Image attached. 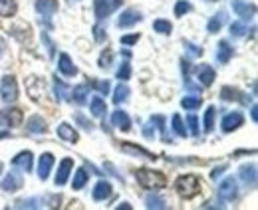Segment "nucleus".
I'll list each match as a JSON object with an SVG mask.
<instances>
[{
	"label": "nucleus",
	"instance_id": "f257e3e1",
	"mask_svg": "<svg viewBox=\"0 0 258 210\" xmlns=\"http://www.w3.org/2000/svg\"><path fill=\"white\" fill-rule=\"evenodd\" d=\"M135 180L141 188L145 190H163L167 186V177L163 175L161 171H155V169H149V167H141L135 171Z\"/></svg>",
	"mask_w": 258,
	"mask_h": 210
},
{
	"label": "nucleus",
	"instance_id": "f03ea898",
	"mask_svg": "<svg viewBox=\"0 0 258 210\" xmlns=\"http://www.w3.org/2000/svg\"><path fill=\"white\" fill-rule=\"evenodd\" d=\"M175 190H177V194L181 198L191 200V198H195L203 190V180L199 179L197 175H193V173L181 175V177H177V180H175Z\"/></svg>",
	"mask_w": 258,
	"mask_h": 210
},
{
	"label": "nucleus",
	"instance_id": "7ed1b4c3",
	"mask_svg": "<svg viewBox=\"0 0 258 210\" xmlns=\"http://www.w3.org/2000/svg\"><path fill=\"white\" fill-rule=\"evenodd\" d=\"M34 8H36V14L40 16V24L44 30H54V24H52V18L54 14L58 12L60 8V2L58 0H36L34 2Z\"/></svg>",
	"mask_w": 258,
	"mask_h": 210
},
{
	"label": "nucleus",
	"instance_id": "20e7f679",
	"mask_svg": "<svg viewBox=\"0 0 258 210\" xmlns=\"http://www.w3.org/2000/svg\"><path fill=\"white\" fill-rule=\"evenodd\" d=\"M18 97H20V90H18L16 78H14L12 74L2 76V80H0V99H2L6 105H10V103H16Z\"/></svg>",
	"mask_w": 258,
	"mask_h": 210
},
{
	"label": "nucleus",
	"instance_id": "39448f33",
	"mask_svg": "<svg viewBox=\"0 0 258 210\" xmlns=\"http://www.w3.org/2000/svg\"><path fill=\"white\" fill-rule=\"evenodd\" d=\"M24 121V113L20 107L16 105H6L4 109H0V127L2 129H18Z\"/></svg>",
	"mask_w": 258,
	"mask_h": 210
},
{
	"label": "nucleus",
	"instance_id": "423d86ee",
	"mask_svg": "<svg viewBox=\"0 0 258 210\" xmlns=\"http://www.w3.org/2000/svg\"><path fill=\"white\" fill-rule=\"evenodd\" d=\"M123 6V0H94V16L97 22H105Z\"/></svg>",
	"mask_w": 258,
	"mask_h": 210
},
{
	"label": "nucleus",
	"instance_id": "0eeeda50",
	"mask_svg": "<svg viewBox=\"0 0 258 210\" xmlns=\"http://www.w3.org/2000/svg\"><path fill=\"white\" fill-rule=\"evenodd\" d=\"M238 194H240V188H238V180L234 179V177L223 179V182L217 188V196L223 202H234L238 198Z\"/></svg>",
	"mask_w": 258,
	"mask_h": 210
},
{
	"label": "nucleus",
	"instance_id": "6e6552de",
	"mask_svg": "<svg viewBox=\"0 0 258 210\" xmlns=\"http://www.w3.org/2000/svg\"><path fill=\"white\" fill-rule=\"evenodd\" d=\"M230 6H232V12L242 22H250L256 16V4L254 2H248V0H230Z\"/></svg>",
	"mask_w": 258,
	"mask_h": 210
},
{
	"label": "nucleus",
	"instance_id": "1a4fd4ad",
	"mask_svg": "<svg viewBox=\"0 0 258 210\" xmlns=\"http://www.w3.org/2000/svg\"><path fill=\"white\" fill-rule=\"evenodd\" d=\"M221 99L223 101H234V103H240V105H250L252 103V95L244 93L238 88H232V86H223L221 88Z\"/></svg>",
	"mask_w": 258,
	"mask_h": 210
},
{
	"label": "nucleus",
	"instance_id": "9d476101",
	"mask_svg": "<svg viewBox=\"0 0 258 210\" xmlns=\"http://www.w3.org/2000/svg\"><path fill=\"white\" fill-rule=\"evenodd\" d=\"M24 186V175L18 169H12L10 173H6V177L0 180V188L4 192H18Z\"/></svg>",
	"mask_w": 258,
	"mask_h": 210
},
{
	"label": "nucleus",
	"instance_id": "9b49d317",
	"mask_svg": "<svg viewBox=\"0 0 258 210\" xmlns=\"http://www.w3.org/2000/svg\"><path fill=\"white\" fill-rule=\"evenodd\" d=\"M195 78L201 88H211L217 80V72L209 63H199V65H195Z\"/></svg>",
	"mask_w": 258,
	"mask_h": 210
},
{
	"label": "nucleus",
	"instance_id": "f8f14e48",
	"mask_svg": "<svg viewBox=\"0 0 258 210\" xmlns=\"http://www.w3.org/2000/svg\"><path fill=\"white\" fill-rule=\"evenodd\" d=\"M143 14L137 10V8H125L119 16H117V26L121 28V30H125V28H133V26H137L139 22H143Z\"/></svg>",
	"mask_w": 258,
	"mask_h": 210
},
{
	"label": "nucleus",
	"instance_id": "ddd939ff",
	"mask_svg": "<svg viewBox=\"0 0 258 210\" xmlns=\"http://www.w3.org/2000/svg\"><path fill=\"white\" fill-rule=\"evenodd\" d=\"M242 125H244L242 111H228V113L223 115V119H221V131L223 133H232V131L240 129Z\"/></svg>",
	"mask_w": 258,
	"mask_h": 210
},
{
	"label": "nucleus",
	"instance_id": "4468645a",
	"mask_svg": "<svg viewBox=\"0 0 258 210\" xmlns=\"http://www.w3.org/2000/svg\"><path fill=\"white\" fill-rule=\"evenodd\" d=\"M72 171H74V159L72 157H66L58 163V173L54 175V184L58 188H62L66 182L72 177Z\"/></svg>",
	"mask_w": 258,
	"mask_h": 210
},
{
	"label": "nucleus",
	"instance_id": "2eb2a0df",
	"mask_svg": "<svg viewBox=\"0 0 258 210\" xmlns=\"http://www.w3.org/2000/svg\"><path fill=\"white\" fill-rule=\"evenodd\" d=\"M54 165H56V157L52 153H42L38 157V179L42 180V182L50 179Z\"/></svg>",
	"mask_w": 258,
	"mask_h": 210
},
{
	"label": "nucleus",
	"instance_id": "dca6fc26",
	"mask_svg": "<svg viewBox=\"0 0 258 210\" xmlns=\"http://www.w3.org/2000/svg\"><path fill=\"white\" fill-rule=\"evenodd\" d=\"M119 149L123 151L125 155H129V157H141V159H149V161H157V159H159L155 153L147 151L145 147H141V145H137V143H131V141L121 143Z\"/></svg>",
	"mask_w": 258,
	"mask_h": 210
},
{
	"label": "nucleus",
	"instance_id": "f3484780",
	"mask_svg": "<svg viewBox=\"0 0 258 210\" xmlns=\"http://www.w3.org/2000/svg\"><path fill=\"white\" fill-rule=\"evenodd\" d=\"M238 179L242 180V184L246 188H256V180H258V173H256V163H246L238 169Z\"/></svg>",
	"mask_w": 258,
	"mask_h": 210
},
{
	"label": "nucleus",
	"instance_id": "a211bd4d",
	"mask_svg": "<svg viewBox=\"0 0 258 210\" xmlns=\"http://www.w3.org/2000/svg\"><path fill=\"white\" fill-rule=\"evenodd\" d=\"M12 167L22 171V173H32L34 169V153L32 151H20L14 159H12Z\"/></svg>",
	"mask_w": 258,
	"mask_h": 210
},
{
	"label": "nucleus",
	"instance_id": "6ab92c4d",
	"mask_svg": "<svg viewBox=\"0 0 258 210\" xmlns=\"http://www.w3.org/2000/svg\"><path fill=\"white\" fill-rule=\"evenodd\" d=\"M26 131H28L30 135H46V133L50 131V127H48V121L44 119L42 115L34 113V115H30V117L26 119Z\"/></svg>",
	"mask_w": 258,
	"mask_h": 210
},
{
	"label": "nucleus",
	"instance_id": "aec40b11",
	"mask_svg": "<svg viewBox=\"0 0 258 210\" xmlns=\"http://www.w3.org/2000/svg\"><path fill=\"white\" fill-rule=\"evenodd\" d=\"M70 101L76 103V105H86L90 101V84L88 82H82L78 86H74V90L70 91Z\"/></svg>",
	"mask_w": 258,
	"mask_h": 210
},
{
	"label": "nucleus",
	"instance_id": "412c9836",
	"mask_svg": "<svg viewBox=\"0 0 258 210\" xmlns=\"http://www.w3.org/2000/svg\"><path fill=\"white\" fill-rule=\"evenodd\" d=\"M111 194H113V184H111L107 179L97 180L96 186H94V190H92V198H94L96 202H105Z\"/></svg>",
	"mask_w": 258,
	"mask_h": 210
},
{
	"label": "nucleus",
	"instance_id": "4be33fe9",
	"mask_svg": "<svg viewBox=\"0 0 258 210\" xmlns=\"http://www.w3.org/2000/svg\"><path fill=\"white\" fill-rule=\"evenodd\" d=\"M58 72H60V76H64V78H76V76H78V65L70 58V54L62 52V54L58 56Z\"/></svg>",
	"mask_w": 258,
	"mask_h": 210
},
{
	"label": "nucleus",
	"instance_id": "5701e85b",
	"mask_svg": "<svg viewBox=\"0 0 258 210\" xmlns=\"http://www.w3.org/2000/svg\"><path fill=\"white\" fill-rule=\"evenodd\" d=\"M111 125H113L115 129L123 131V133H129L133 123H131V117H129V113L125 109H115V111L111 113Z\"/></svg>",
	"mask_w": 258,
	"mask_h": 210
},
{
	"label": "nucleus",
	"instance_id": "b1692460",
	"mask_svg": "<svg viewBox=\"0 0 258 210\" xmlns=\"http://www.w3.org/2000/svg\"><path fill=\"white\" fill-rule=\"evenodd\" d=\"M44 80L42 78H38V76H30L28 80H26V91H28V97L34 99V101H40V97H42V93H44Z\"/></svg>",
	"mask_w": 258,
	"mask_h": 210
},
{
	"label": "nucleus",
	"instance_id": "393cba45",
	"mask_svg": "<svg viewBox=\"0 0 258 210\" xmlns=\"http://www.w3.org/2000/svg\"><path fill=\"white\" fill-rule=\"evenodd\" d=\"M215 56H217V61L219 63H228V61L232 60V56H234V46L228 42V40H221L219 44H217V50H215Z\"/></svg>",
	"mask_w": 258,
	"mask_h": 210
},
{
	"label": "nucleus",
	"instance_id": "a878e982",
	"mask_svg": "<svg viewBox=\"0 0 258 210\" xmlns=\"http://www.w3.org/2000/svg\"><path fill=\"white\" fill-rule=\"evenodd\" d=\"M56 135L62 139V141H66V143H78L80 141V133L74 129V125H70V123H60L58 125V129H56Z\"/></svg>",
	"mask_w": 258,
	"mask_h": 210
},
{
	"label": "nucleus",
	"instance_id": "bb28decb",
	"mask_svg": "<svg viewBox=\"0 0 258 210\" xmlns=\"http://www.w3.org/2000/svg\"><path fill=\"white\" fill-rule=\"evenodd\" d=\"M90 113L97 119H103L107 115V103H105V99L101 95H94L90 99Z\"/></svg>",
	"mask_w": 258,
	"mask_h": 210
},
{
	"label": "nucleus",
	"instance_id": "cd10ccee",
	"mask_svg": "<svg viewBox=\"0 0 258 210\" xmlns=\"http://www.w3.org/2000/svg\"><path fill=\"white\" fill-rule=\"evenodd\" d=\"M226 20H228V16H226L225 10H219L215 16L209 18V22H207V32H209V34H219L221 28L225 26Z\"/></svg>",
	"mask_w": 258,
	"mask_h": 210
},
{
	"label": "nucleus",
	"instance_id": "c85d7f7f",
	"mask_svg": "<svg viewBox=\"0 0 258 210\" xmlns=\"http://www.w3.org/2000/svg\"><path fill=\"white\" fill-rule=\"evenodd\" d=\"M72 188L74 190H82V188H86V184H88V180H90V173H88V169L86 167H80V169H76V171H72Z\"/></svg>",
	"mask_w": 258,
	"mask_h": 210
},
{
	"label": "nucleus",
	"instance_id": "c756f323",
	"mask_svg": "<svg viewBox=\"0 0 258 210\" xmlns=\"http://www.w3.org/2000/svg\"><path fill=\"white\" fill-rule=\"evenodd\" d=\"M70 91L72 88L64 84L60 78H58V74L54 76V95H56V101L58 103H62V101H70Z\"/></svg>",
	"mask_w": 258,
	"mask_h": 210
},
{
	"label": "nucleus",
	"instance_id": "7c9ffc66",
	"mask_svg": "<svg viewBox=\"0 0 258 210\" xmlns=\"http://www.w3.org/2000/svg\"><path fill=\"white\" fill-rule=\"evenodd\" d=\"M151 123L155 125V129L161 133V141L163 143H175L173 141V137L167 133V117L165 115H151Z\"/></svg>",
	"mask_w": 258,
	"mask_h": 210
},
{
	"label": "nucleus",
	"instance_id": "2f4dec72",
	"mask_svg": "<svg viewBox=\"0 0 258 210\" xmlns=\"http://www.w3.org/2000/svg\"><path fill=\"white\" fill-rule=\"evenodd\" d=\"M145 208L165 210V208H169V204H167V200L163 198L161 194H155L153 190H149V194L145 196Z\"/></svg>",
	"mask_w": 258,
	"mask_h": 210
},
{
	"label": "nucleus",
	"instance_id": "473e14b6",
	"mask_svg": "<svg viewBox=\"0 0 258 210\" xmlns=\"http://www.w3.org/2000/svg\"><path fill=\"white\" fill-rule=\"evenodd\" d=\"M215 125H217V107L215 105H209L205 115H203V131L205 133H213L215 131Z\"/></svg>",
	"mask_w": 258,
	"mask_h": 210
},
{
	"label": "nucleus",
	"instance_id": "72a5a7b5",
	"mask_svg": "<svg viewBox=\"0 0 258 210\" xmlns=\"http://www.w3.org/2000/svg\"><path fill=\"white\" fill-rule=\"evenodd\" d=\"M201 105H203V95H197V93H189L181 99V107L187 111H197L201 109Z\"/></svg>",
	"mask_w": 258,
	"mask_h": 210
},
{
	"label": "nucleus",
	"instance_id": "f704fd0d",
	"mask_svg": "<svg viewBox=\"0 0 258 210\" xmlns=\"http://www.w3.org/2000/svg\"><path fill=\"white\" fill-rule=\"evenodd\" d=\"M129 95H131V90H129L127 86H125V82H119V86L113 90V103L115 105H123V103H127L129 101Z\"/></svg>",
	"mask_w": 258,
	"mask_h": 210
},
{
	"label": "nucleus",
	"instance_id": "c9c22d12",
	"mask_svg": "<svg viewBox=\"0 0 258 210\" xmlns=\"http://www.w3.org/2000/svg\"><path fill=\"white\" fill-rule=\"evenodd\" d=\"M18 14L16 0H0V18H14Z\"/></svg>",
	"mask_w": 258,
	"mask_h": 210
},
{
	"label": "nucleus",
	"instance_id": "e433bc0d",
	"mask_svg": "<svg viewBox=\"0 0 258 210\" xmlns=\"http://www.w3.org/2000/svg\"><path fill=\"white\" fill-rule=\"evenodd\" d=\"M171 129H173V133H175L177 137H181V139H185V137L189 135L187 125H185V121H183V117H181L179 113H175V115L171 117Z\"/></svg>",
	"mask_w": 258,
	"mask_h": 210
},
{
	"label": "nucleus",
	"instance_id": "4c0bfd02",
	"mask_svg": "<svg viewBox=\"0 0 258 210\" xmlns=\"http://www.w3.org/2000/svg\"><path fill=\"white\" fill-rule=\"evenodd\" d=\"M228 32H230L232 38H244L248 34V26H246V22L236 20V22H230L228 24Z\"/></svg>",
	"mask_w": 258,
	"mask_h": 210
},
{
	"label": "nucleus",
	"instance_id": "58836bf2",
	"mask_svg": "<svg viewBox=\"0 0 258 210\" xmlns=\"http://www.w3.org/2000/svg\"><path fill=\"white\" fill-rule=\"evenodd\" d=\"M90 86L94 88L97 95H101V97H105V95H109V91H111V84H109V80H90Z\"/></svg>",
	"mask_w": 258,
	"mask_h": 210
},
{
	"label": "nucleus",
	"instance_id": "ea45409f",
	"mask_svg": "<svg viewBox=\"0 0 258 210\" xmlns=\"http://www.w3.org/2000/svg\"><path fill=\"white\" fill-rule=\"evenodd\" d=\"M111 65H113V50L111 48H105L99 54V58H97V67L99 69H109Z\"/></svg>",
	"mask_w": 258,
	"mask_h": 210
},
{
	"label": "nucleus",
	"instance_id": "a19ab883",
	"mask_svg": "<svg viewBox=\"0 0 258 210\" xmlns=\"http://www.w3.org/2000/svg\"><path fill=\"white\" fill-rule=\"evenodd\" d=\"M14 208H42V200H40V196L20 198L14 202Z\"/></svg>",
	"mask_w": 258,
	"mask_h": 210
},
{
	"label": "nucleus",
	"instance_id": "79ce46f5",
	"mask_svg": "<svg viewBox=\"0 0 258 210\" xmlns=\"http://www.w3.org/2000/svg\"><path fill=\"white\" fill-rule=\"evenodd\" d=\"M40 40H42V44H44V48H46L48 56H50V58H56V44H54V40L50 38L48 30H44V28H42V32H40Z\"/></svg>",
	"mask_w": 258,
	"mask_h": 210
},
{
	"label": "nucleus",
	"instance_id": "37998d69",
	"mask_svg": "<svg viewBox=\"0 0 258 210\" xmlns=\"http://www.w3.org/2000/svg\"><path fill=\"white\" fill-rule=\"evenodd\" d=\"M185 125H187V131H189L193 137H199V135H201V121H199V117H197L195 113L185 117Z\"/></svg>",
	"mask_w": 258,
	"mask_h": 210
},
{
	"label": "nucleus",
	"instance_id": "c03bdc74",
	"mask_svg": "<svg viewBox=\"0 0 258 210\" xmlns=\"http://www.w3.org/2000/svg\"><path fill=\"white\" fill-rule=\"evenodd\" d=\"M131 74H133V69H131V61L123 60V61H121V65L117 67L115 78H117L119 82H129V80H131Z\"/></svg>",
	"mask_w": 258,
	"mask_h": 210
},
{
	"label": "nucleus",
	"instance_id": "a18cd8bd",
	"mask_svg": "<svg viewBox=\"0 0 258 210\" xmlns=\"http://www.w3.org/2000/svg\"><path fill=\"white\" fill-rule=\"evenodd\" d=\"M153 30L157 32V34H163V36H171L173 24H171L169 20H165V18H157V20L153 22Z\"/></svg>",
	"mask_w": 258,
	"mask_h": 210
},
{
	"label": "nucleus",
	"instance_id": "49530a36",
	"mask_svg": "<svg viewBox=\"0 0 258 210\" xmlns=\"http://www.w3.org/2000/svg\"><path fill=\"white\" fill-rule=\"evenodd\" d=\"M191 10H193V4H191L189 0H177V4H175V10H173V12H175V16H177V18H183V16H185V14H189Z\"/></svg>",
	"mask_w": 258,
	"mask_h": 210
},
{
	"label": "nucleus",
	"instance_id": "de8ad7c7",
	"mask_svg": "<svg viewBox=\"0 0 258 210\" xmlns=\"http://www.w3.org/2000/svg\"><path fill=\"white\" fill-rule=\"evenodd\" d=\"M40 200H42V206L56 208L62 202V194H44V196H40Z\"/></svg>",
	"mask_w": 258,
	"mask_h": 210
},
{
	"label": "nucleus",
	"instance_id": "09e8293b",
	"mask_svg": "<svg viewBox=\"0 0 258 210\" xmlns=\"http://www.w3.org/2000/svg\"><path fill=\"white\" fill-rule=\"evenodd\" d=\"M74 121H76L84 131H88V133H92V131H94V123L88 119L82 111H76V113H74Z\"/></svg>",
	"mask_w": 258,
	"mask_h": 210
},
{
	"label": "nucleus",
	"instance_id": "8fccbe9b",
	"mask_svg": "<svg viewBox=\"0 0 258 210\" xmlns=\"http://www.w3.org/2000/svg\"><path fill=\"white\" fill-rule=\"evenodd\" d=\"M183 46H185V52H187L191 58H201V56L205 54V50H203L201 46H197V44L189 42V40H185V42H183Z\"/></svg>",
	"mask_w": 258,
	"mask_h": 210
},
{
	"label": "nucleus",
	"instance_id": "3c124183",
	"mask_svg": "<svg viewBox=\"0 0 258 210\" xmlns=\"http://www.w3.org/2000/svg\"><path fill=\"white\" fill-rule=\"evenodd\" d=\"M92 34H94V40H96L97 44L107 40V32H105V24L103 22H97L96 26H94V30H92Z\"/></svg>",
	"mask_w": 258,
	"mask_h": 210
},
{
	"label": "nucleus",
	"instance_id": "603ef678",
	"mask_svg": "<svg viewBox=\"0 0 258 210\" xmlns=\"http://www.w3.org/2000/svg\"><path fill=\"white\" fill-rule=\"evenodd\" d=\"M139 38H141L139 32H137V34H123V36L119 38V44L125 46V48H131V46H135V44L139 42Z\"/></svg>",
	"mask_w": 258,
	"mask_h": 210
},
{
	"label": "nucleus",
	"instance_id": "864d4df0",
	"mask_svg": "<svg viewBox=\"0 0 258 210\" xmlns=\"http://www.w3.org/2000/svg\"><path fill=\"white\" fill-rule=\"evenodd\" d=\"M155 135H157V129H155V125H153L151 121H147V123L143 125V137L151 141V139H155Z\"/></svg>",
	"mask_w": 258,
	"mask_h": 210
},
{
	"label": "nucleus",
	"instance_id": "5fc2aeb1",
	"mask_svg": "<svg viewBox=\"0 0 258 210\" xmlns=\"http://www.w3.org/2000/svg\"><path fill=\"white\" fill-rule=\"evenodd\" d=\"M226 171H228V165H226V163H223V165H219V167H215V169L211 171V179H213V180L221 179V177L225 175Z\"/></svg>",
	"mask_w": 258,
	"mask_h": 210
},
{
	"label": "nucleus",
	"instance_id": "6e6d98bb",
	"mask_svg": "<svg viewBox=\"0 0 258 210\" xmlns=\"http://www.w3.org/2000/svg\"><path fill=\"white\" fill-rule=\"evenodd\" d=\"M225 208V204H223V200H219V202H213V200H209V202H205L203 204V208Z\"/></svg>",
	"mask_w": 258,
	"mask_h": 210
},
{
	"label": "nucleus",
	"instance_id": "4d7b16f0",
	"mask_svg": "<svg viewBox=\"0 0 258 210\" xmlns=\"http://www.w3.org/2000/svg\"><path fill=\"white\" fill-rule=\"evenodd\" d=\"M6 50H8V44H6V40H4V36H0V58L6 54Z\"/></svg>",
	"mask_w": 258,
	"mask_h": 210
},
{
	"label": "nucleus",
	"instance_id": "13d9d810",
	"mask_svg": "<svg viewBox=\"0 0 258 210\" xmlns=\"http://www.w3.org/2000/svg\"><path fill=\"white\" fill-rule=\"evenodd\" d=\"M86 169H90V171H92V173H96V175H99V177H101V175H103V173H101V171H99V169H97L96 165H94V163H86Z\"/></svg>",
	"mask_w": 258,
	"mask_h": 210
},
{
	"label": "nucleus",
	"instance_id": "bf43d9fd",
	"mask_svg": "<svg viewBox=\"0 0 258 210\" xmlns=\"http://www.w3.org/2000/svg\"><path fill=\"white\" fill-rule=\"evenodd\" d=\"M258 107L256 105H252V107H250V119H252V123H256L258 121V111H256Z\"/></svg>",
	"mask_w": 258,
	"mask_h": 210
},
{
	"label": "nucleus",
	"instance_id": "052dcab7",
	"mask_svg": "<svg viewBox=\"0 0 258 210\" xmlns=\"http://www.w3.org/2000/svg\"><path fill=\"white\" fill-rule=\"evenodd\" d=\"M10 137V129H2L0 131V139H8Z\"/></svg>",
	"mask_w": 258,
	"mask_h": 210
},
{
	"label": "nucleus",
	"instance_id": "680f3d73",
	"mask_svg": "<svg viewBox=\"0 0 258 210\" xmlns=\"http://www.w3.org/2000/svg\"><path fill=\"white\" fill-rule=\"evenodd\" d=\"M121 54H123V58H125V60H129V58H131V50H129V48L121 50Z\"/></svg>",
	"mask_w": 258,
	"mask_h": 210
},
{
	"label": "nucleus",
	"instance_id": "e2e57ef3",
	"mask_svg": "<svg viewBox=\"0 0 258 210\" xmlns=\"http://www.w3.org/2000/svg\"><path fill=\"white\" fill-rule=\"evenodd\" d=\"M117 208H119V210H121V208L131 210V204H129V202H121V204H119V206H117Z\"/></svg>",
	"mask_w": 258,
	"mask_h": 210
},
{
	"label": "nucleus",
	"instance_id": "0e129e2a",
	"mask_svg": "<svg viewBox=\"0 0 258 210\" xmlns=\"http://www.w3.org/2000/svg\"><path fill=\"white\" fill-rule=\"evenodd\" d=\"M2 171H4V163L0 161V175H2Z\"/></svg>",
	"mask_w": 258,
	"mask_h": 210
},
{
	"label": "nucleus",
	"instance_id": "69168bd1",
	"mask_svg": "<svg viewBox=\"0 0 258 210\" xmlns=\"http://www.w3.org/2000/svg\"><path fill=\"white\" fill-rule=\"evenodd\" d=\"M207 2H219V0H207Z\"/></svg>",
	"mask_w": 258,
	"mask_h": 210
}]
</instances>
